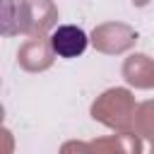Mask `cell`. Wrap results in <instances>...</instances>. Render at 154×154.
Returning a JSON list of instances; mask_svg holds the SVG:
<instances>
[{"mask_svg": "<svg viewBox=\"0 0 154 154\" xmlns=\"http://www.w3.org/2000/svg\"><path fill=\"white\" fill-rule=\"evenodd\" d=\"M87 43H89V38H87L84 29L72 26V24H63V26H58L51 34V48L60 58H77V55H82L87 51Z\"/></svg>", "mask_w": 154, "mask_h": 154, "instance_id": "6da1fadb", "label": "cell"}]
</instances>
